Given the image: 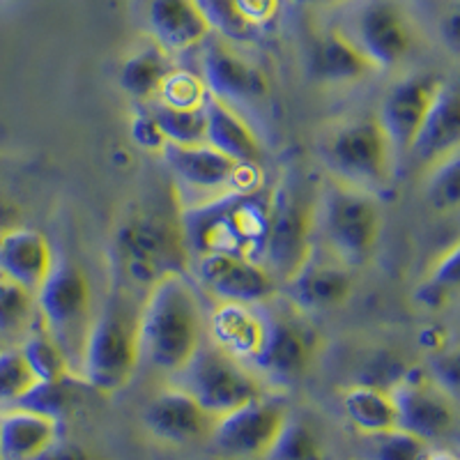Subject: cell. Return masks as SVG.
<instances>
[{"instance_id":"cell-31","label":"cell","mask_w":460,"mask_h":460,"mask_svg":"<svg viewBox=\"0 0 460 460\" xmlns=\"http://www.w3.org/2000/svg\"><path fill=\"white\" fill-rule=\"evenodd\" d=\"M267 460H327L318 435L299 419H286L277 439L265 454Z\"/></svg>"},{"instance_id":"cell-15","label":"cell","mask_w":460,"mask_h":460,"mask_svg":"<svg viewBox=\"0 0 460 460\" xmlns=\"http://www.w3.org/2000/svg\"><path fill=\"white\" fill-rule=\"evenodd\" d=\"M199 281L221 302L265 304L277 293V279L262 262L233 253L196 258Z\"/></svg>"},{"instance_id":"cell-34","label":"cell","mask_w":460,"mask_h":460,"mask_svg":"<svg viewBox=\"0 0 460 460\" xmlns=\"http://www.w3.org/2000/svg\"><path fill=\"white\" fill-rule=\"evenodd\" d=\"M208 97L209 93L205 88L203 79H200V74L172 67L166 74V79H164L155 100L175 106V109H200Z\"/></svg>"},{"instance_id":"cell-5","label":"cell","mask_w":460,"mask_h":460,"mask_svg":"<svg viewBox=\"0 0 460 460\" xmlns=\"http://www.w3.org/2000/svg\"><path fill=\"white\" fill-rule=\"evenodd\" d=\"M37 320L60 345L69 364H79L93 323V290L85 272L72 261H53L51 272L35 293Z\"/></svg>"},{"instance_id":"cell-14","label":"cell","mask_w":460,"mask_h":460,"mask_svg":"<svg viewBox=\"0 0 460 460\" xmlns=\"http://www.w3.org/2000/svg\"><path fill=\"white\" fill-rule=\"evenodd\" d=\"M265 314V332H262L261 348L249 359L252 368L272 382H295L306 373L314 359V334L304 330L293 318Z\"/></svg>"},{"instance_id":"cell-20","label":"cell","mask_w":460,"mask_h":460,"mask_svg":"<svg viewBox=\"0 0 460 460\" xmlns=\"http://www.w3.org/2000/svg\"><path fill=\"white\" fill-rule=\"evenodd\" d=\"M53 261L51 244L40 230L23 226L0 228V274L37 293L51 272Z\"/></svg>"},{"instance_id":"cell-37","label":"cell","mask_w":460,"mask_h":460,"mask_svg":"<svg viewBox=\"0 0 460 460\" xmlns=\"http://www.w3.org/2000/svg\"><path fill=\"white\" fill-rule=\"evenodd\" d=\"M230 3L249 31L267 26L279 12V0H230Z\"/></svg>"},{"instance_id":"cell-2","label":"cell","mask_w":460,"mask_h":460,"mask_svg":"<svg viewBox=\"0 0 460 460\" xmlns=\"http://www.w3.org/2000/svg\"><path fill=\"white\" fill-rule=\"evenodd\" d=\"M115 281L100 314L93 315L81 350V377L102 394H115L127 387L137 373L138 350V311Z\"/></svg>"},{"instance_id":"cell-29","label":"cell","mask_w":460,"mask_h":460,"mask_svg":"<svg viewBox=\"0 0 460 460\" xmlns=\"http://www.w3.org/2000/svg\"><path fill=\"white\" fill-rule=\"evenodd\" d=\"M205 106V104H203ZM175 109L159 100H150L147 113L157 122L166 143L199 146L205 143V109Z\"/></svg>"},{"instance_id":"cell-24","label":"cell","mask_w":460,"mask_h":460,"mask_svg":"<svg viewBox=\"0 0 460 460\" xmlns=\"http://www.w3.org/2000/svg\"><path fill=\"white\" fill-rule=\"evenodd\" d=\"M205 143L235 162H261V143L233 106L209 94L205 100Z\"/></svg>"},{"instance_id":"cell-17","label":"cell","mask_w":460,"mask_h":460,"mask_svg":"<svg viewBox=\"0 0 460 460\" xmlns=\"http://www.w3.org/2000/svg\"><path fill=\"white\" fill-rule=\"evenodd\" d=\"M143 424L168 445H191L209 435L215 417L205 412L187 392L171 387L152 398L143 412Z\"/></svg>"},{"instance_id":"cell-21","label":"cell","mask_w":460,"mask_h":460,"mask_svg":"<svg viewBox=\"0 0 460 460\" xmlns=\"http://www.w3.org/2000/svg\"><path fill=\"white\" fill-rule=\"evenodd\" d=\"M460 106L458 90L451 84L439 85L433 104L419 127L408 155L421 164H435L451 152H458Z\"/></svg>"},{"instance_id":"cell-41","label":"cell","mask_w":460,"mask_h":460,"mask_svg":"<svg viewBox=\"0 0 460 460\" xmlns=\"http://www.w3.org/2000/svg\"><path fill=\"white\" fill-rule=\"evenodd\" d=\"M419 341H421V345H426L429 350H445V332L439 330V327H426V330L419 334Z\"/></svg>"},{"instance_id":"cell-1","label":"cell","mask_w":460,"mask_h":460,"mask_svg":"<svg viewBox=\"0 0 460 460\" xmlns=\"http://www.w3.org/2000/svg\"><path fill=\"white\" fill-rule=\"evenodd\" d=\"M203 343V315L191 283L171 274L147 290L138 309V350L159 371L175 373Z\"/></svg>"},{"instance_id":"cell-45","label":"cell","mask_w":460,"mask_h":460,"mask_svg":"<svg viewBox=\"0 0 460 460\" xmlns=\"http://www.w3.org/2000/svg\"><path fill=\"white\" fill-rule=\"evenodd\" d=\"M85 460H100V458H94V456L88 454V458H85Z\"/></svg>"},{"instance_id":"cell-42","label":"cell","mask_w":460,"mask_h":460,"mask_svg":"<svg viewBox=\"0 0 460 460\" xmlns=\"http://www.w3.org/2000/svg\"><path fill=\"white\" fill-rule=\"evenodd\" d=\"M14 215H16L14 208H12L5 199H0V228H10V226H16Z\"/></svg>"},{"instance_id":"cell-6","label":"cell","mask_w":460,"mask_h":460,"mask_svg":"<svg viewBox=\"0 0 460 460\" xmlns=\"http://www.w3.org/2000/svg\"><path fill=\"white\" fill-rule=\"evenodd\" d=\"M118 272L127 283L150 290L171 274H184L187 249L180 228L152 215H134L125 219L113 240Z\"/></svg>"},{"instance_id":"cell-30","label":"cell","mask_w":460,"mask_h":460,"mask_svg":"<svg viewBox=\"0 0 460 460\" xmlns=\"http://www.w3.org/2000/svg\"><path fill=\"white\" fill-rule=\"evenodd\" d=\"M35 293L0 274V339H12L28 332L35 324Z\"/></svg>"},{"instance_id":"cell-9","label":"cell","mask_w":460,"mask_h":460,"mask_svg":"<svg viewBox=\"0 0 460 460\" xmlns=\"http://www.w3.org/2000/svg\"><path fill=\"white\" fill-rule=\"evenodd\" d=\"M314 208L304 189L293 180L270 194V237L262 265L274 279L288 281L314 253Z\"/></svg>"},{"instance_id":"cell-38","label":"cell","mask_w":460,"mask_h":460,"mask_svg":"<svg viewBox=\"0 0 460 460\" xmlns=\"http://www.w3.org/2000/svg\"><path fill=\"white\" fill-rule=\"evenodd\" d=\"M129 137L138 147L150 152H162L164 146H166V138H164L162 129H159L157 122L152 120V115L147 111L137 113L131 118Z\"/></svg>"},{"instance_id":"cell-26","label":"cell","mask_w":460,"mask_h":460,"mask_svg":"<svg viewBox=\"0 0 460 460\" xmlns=\"http://www.w3.org/2000/svg\"><path fill=\"white\" fill-rule=\"evenodd\" d=\"M168 53L155 42L141 47L131 53L122 63L120 69V88L134 100L150 102L157 97L166 74L171 72Z\"/></svg>"},{"instance_id":"cell-35","label":"cell","mask_w":460,"mask_h":460,"mask_svg":"<svg viewBox=\"0 0 460 460\" xmlns=\"http://www.w3.org/2000/svg\"><path fill=\"white\" fill-rule=\"evenodd\" d=\"M22 348H0V401H19L37 385Z\"/></svg>"},{"instance_id":"cell-19","label":"cell","mask_w":460,"mask_h":460,"mask_svg":"<svg viewBox=\"0 0 460 460\" xmlns=\"http://www.w3.org/2000/svg\"><path fill=\"white\" fill-rule=\"evenodd\" d=\"M348 270L350 267L343 262L315 261L311 253L297 272L283 281L288 297L304 311L336 309L352 295V277Z\"/></svg>"},{"instance_id":"cell-12","label":"cell","mask_w":460,"mask_h":460,"mask_svg":"<svg viewBox=\"0 0 460 460\" xmlns=\"http://www.w3.org/2000/svg\"><path fill=\"white\" fill-rule=\"evenodd\" d=\"M389 396L396 410V426L408 433L417 435L424 442L442 439L454 430L456 426V405L454 396L442 389L433 377L424 371L402 373Z\"/></svg>"},{"instance_id":"cell-44","label":"cell","mask_w":460,"mask_h":460,"mask_svg":"<svg viewBox=\"0 0 460 460\" xmlns=\"http://www.w3.org/2000/svg\"><path fill=\"white\" fill-rule=\"evenodd\" d=\"M299 3H306V5H332V3H341V0H299Z\"/></svg>"},{"instance_id":"cell-36","label":"cell","mask_w":460,"mask_h":460,"mask_svg":"<svg viewBox=\"0 0 460 460\" xmlns=\"http://www.w3.org/2000/svg\"><path fill=\"white\" fill-rule=\"evenodd\" d=\"M72 402V394L67 389V380L65 382H37L35 387L16 401V405L23 410H32V412L47 414L53 419H63V414L69 410Z\"/></svg>"},{"instance_id":"cell-40","label":"cell","mask_w":460,"mask_h":460,"mask_svg":"<svg viewBox=\"0 0 460 460\" xmlns=\"http://www.w3.org/2000/svg\"><path fill=\"white\" fill-rule=\"evenodd\" d=\"M88 458V451H84L81 447L69 445V442H63V439L58 438L51 447L42 451V454L37 456L35 460H85Z\"/></svg>"},{"instance_id":"cell-46","label":"cell","mask_w":460,"mask_h":460,"mask_svg":"<svg viewBox=\"0 0 460 460\" xmlns=\"http://www.w3.org/2000/svg\"><path fill=\"white\" fill-rule=\"evenodd\" d=\"M0 348H3V345H0Z\"/></svg>"},{"instance_id":"cell-39","label":"cell","mask_w":460,"mask_h":460,"mask_svg":"<svg viewBox=\"0 0 460 460\" xmlns=\"http://www.w3.org/2000/svg\"><path fill=\"white\" fill-rule=\"evenodd\" d=\"M458 252H460L458 244L451 246L449 252H447L445 256L435 262L426 281L435 283V286L445 288V290L454 293L456 288H458V281H460V253Z\"/></svg>"},{"instance_id":"cell-23","label":"cell","mask_w":460,"mask_h":460,"mask_svg":"<svg viewBox=\"0 0 460 460\" xmlns=\"http://www.w3.org/2000/svg\"><path fill=\"white\" fill-rule=\"evenodd\" d=\"M209 332L217 348L233 355L240 361H249L261 348L265 332V314L262 304L224 302L212 314Z\"/></svg>"},{"instance_id":"cell-22","label":"cell","mask_w":460,"mask_h":460,"mask_svg":"<svg viewBox=\"0 0 460 460\" xmlns=\"http://www.w3.org/2000/svg\"><path fill=\"white\" fill-rule=\"evenodd\" d=\"M306 69L315 84H355L373 72L368 60L352 47L339 31H327L314 37L306 51Z\"/></svg>"},{"instance_id":"cell-28","label":"cell","mask_w":460,"mask_h":460,"mask_svg":"<svg viewBox=\"0 0 460 460\" xmlns=\"http://www.w3.org/2000/svg\"><path fill=\"white\" fill-rule=\"evenodd\" d=\"M22 352L40 382L72 380V364L67 361L65 352L60 350V345L47 334L42 323H40V327L28 330V339L22 345Z\"/></svg>"},{"instance_id":"cell-3","label":"cell","mask_w":460,"mask_h":460,"mask_svg":"<svg viewBox=\"0 0 460 460\" xmlns=\"http://www.w3.org/2000/svg\"><path fill=\"white\" fill-rule=\"evenodd\" d=\"M394 150L376 118L348 120L323 138L320 159L334 182L368 196L387 191Z\"/></svg>"},{"instance_id":"cell-10","label":"cell","mask_w":460,"mask_h":460,"mask_svg":"<svg viewBox=\"0 0 460 460\" xmlns=\"http://www.w3.org/2000/svg\"><path fill=\"white\" fill-rule=\"evenodd\" d=\"M336 31L367 58L373 69L396 67L412 49L408 16L394 0H359Z\"/></svg>"},{"instance_id":"cell-27","label":"cell","mask_w":460,"mask_h":460,"mask_svg":"<svg viewBox=\"0 0 460 460\" xmlns=\"http://www.w3.org/2000/svg\"><path fill=\"white\" fill-rule=\"evenodd\" d=\"M343 410L364 435L396 426V410L387 389L376 385H355L343 394Z\"/></svg>"},{"instance_id":"cell-18","label":"cell","mask_w":460,"mask_h":460,"mask_svg":"<svg viewBox=\"0 0 460 460\" xmlns=\"http://www.w3.org/2000/svg\"><path fill=\"white\" fill-rule=\"evenodd\" d=\"M146 22L152 42L166 53L191 51L212 35L199 0H147Z\"/></svg>"},{"instance_id":"cell-8","label":"cell","mask_w":460,"mask_h":460,"mask_svg":"<svg viewBox=\"0 0 460 460\" xmlns=\"http://www.w3.org/2000/svg\"><path fill=\"white\" fill-rule=\"evenodd\" d=\"M164 162L184 194H203L199 203L226 194H244L261 189L262 171L258 164L235 162L208 143L175 146L166 143Z\"/></svg>"},{"instance_id":"cell-32","label":"cell","mask_w":460,"mask_h":460,"mask_svg":"<svg viewBox=\"0 0 460 460\" xmlns=\"http://www.w3.org/2000/svg\"><path fill=\"white\" fill-rule=\"evenodd\" d=\"M429 451V442L398 426L367 435L364 445L368 460H426Z\"/></svg>"},{"instance_id":"cell-43","label":"cell","mask_w":460,"mask_h":460,"mask_svg":"<svg viewBox=\"0 0 460 460\" xmlns=\"http://www.w3.org/2000/svg\"><path fill=\"white\" fill-rule=\"evenodd\" d=\"M426 460H458V456L454 454V451H429V456H426Z\"/></svg>"},{"instance_id":"cell-16","label":"cell","mask_w":460,"mask_h":460,"mask_svg":"<svg viewBox=\"0 0 460 460\" xmlns=\"http://www.w3.org/2000/svg\"><path fill=\"white\" fill-rule=\"evenodd\" d=\"M439 85H442V81L430 76V74H414V76L398 81L385 94L380 115L376 120L380 122L394 155H408Z\"/></svg>"},{"instance_id":"cell-13","label":"cell","mask_w":460,"mask_h":460,"mask_svg":"<svg viewBox=\"0 0 460 460\" xmlns=\"http://www.w3.org/2000/svg\"><path fill=\"white\" fill-rule=\"evenodd\" d=\"M200 79L212 97L228 106L253 104L267 94L265 74L221 37L209 35L200 44Z\"/></svg>"},{"instance_id":"cell-25","label":"cell","mask_w":460,"mask_h":460,"mask_svg":"<svg viewBox=\"0 0 460 460\" xmlns=\"http://www.w3.org/2000/svg\"><path fill=\"white\" fill-rule=\"evenodd\" d=\"M60 433V421L16 408L0 417V460H35Z\"/></svg>"},{"instance_id":"cell-33","label":"cell","mask_w":460,"mask_h":460,"mask_svg":"<svg viewBox=\"0 0 460 460\" xmlns=\"http://www.w3.org/2000/svg\"><path fill=\"white\" fill-rule=\"evenodd\" d=\"M426 200L435 212H454L460 205V155L451 152L433 164L426 180Z\"/></svg>"},{"instance_id":"cell-11","label":"cell","mask_w":460,"mask_h":460,"mask_svg":"<svg viewBox=\"0 0 460 460\" xmlns=\"http://www.w3.org/2000/svg\"><path fill=\"white\" fill-rule=\"evenodd\" d=\"M286 419L281 402L258 396L217 417L209 430V442L224 458H265Z\"/></svg>"},{"instance_id":"cell-4","label":"cell","mask_w":460,"mask_h":460,"mask_svg":"<svg viewBox=\"0 0 460 460\" xmlns=\"http://www.w3.org/2000/svg\"><path fill=\"white\" fill-rule=\"evenodd\" d=\"M314 233H318L334 261L345 267L364 265L380 237L376 200L341 182L327 184L314 208Z\"/></svg>"},{"instance_id":"cell-7","label":"cell","mask_w":460,"mask_h":460,"mask_svg":"<svg viewBox=\"0 0 460 460\" xmlns=\"http://www.w3.org/2000/svg\"><path fill=\"white\" fill-rule=\"evenodd\" d=\"M175 376V387L187 392L212 417L230 412L262 396L261 380L233 355L217 345H199Z\"/></svg>"}]
</instances>
